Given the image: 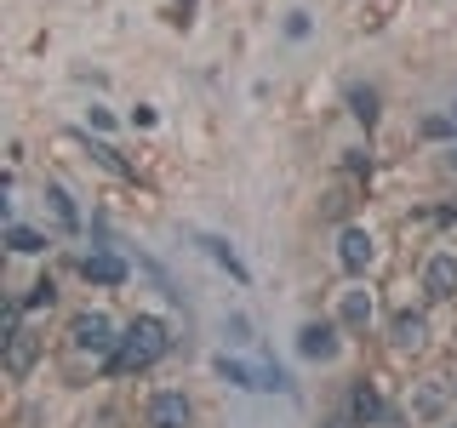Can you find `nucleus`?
Listing matches in <instances>:
<instances>
[{
  "label": "nucleus",
  "mask_w": 457,
  "mask_h": 428,
  "mask_svg": "<svg viewBox=\"0 0 457 428\" xmlns=\"http://www.w3.org/2000/svg\"><path fill=\"white\" fill-rule=\"evenodd\" d=\"M161 354H171V332L166 320H154V314H137L132 325L120 332V349L109 354V377H126V371H149Z\"/></svg>",
  "instance_id": "obj_1"
},
{
  "label": "nucleus",
  "mask_w": 457,
  "mask_h": 428,
  "mask_svg": "<svg viewBox=\"0 0 457 428\" xmlns=\"http://www.w3.org/2000/svg\"><path fill=\"white\" fill-rule=\"evenodd\" d=\"M35 349H40V342L23 332V309L12 303V309H6V371H12V377H29V366H35Z\"/></svg>",
  "instance_id": "obj_2"
},
{
  "label": "nucleus",
  "mask_w": 457,
  "mask_h": 428,
  "mask_svg": "<svg viewBox=\"0 0 457 428\" xmlns=\"http://www.w3.org/2000/svg\"><path fill=\"white\" fill-rule=\"evenodd\" d=\"M69 337H75V349H86V354H109V349H120V337H114L109 314H75Z\"/></svg>",
  "instance_id": "obj_3"
},
{
  "label": "nucleus",
  "mask_w": 457,
  "mask_h": 428,
  "mask_svg": "<svg viewBox=\"0 0 457 428\" xmlns=\"http://www.w3.org/2000/svg\"><path fill=\"white\" fill-rule=\"evenodd\" d=\"M189 423H195L189 394H178V389L149 394V428H189Z\"/></svg>",
  "instance_id": "obj_4"
},
{
  "label": "nucleus",
  "mask_w": 457,
  "mask_h": 428,
  "mask_svg": "<svg viewBox=\"0 0 457 428\" xmlns=\"http://www.w3.org/2000/svg\"><path fill=\"white\" fill-rule=\"evenodd\" d=\"M423 292L435 297V303L457 297V257H452V251H435V257L423 263Z\"/></svg>",
  "instance_id": "obj_5"
},
{
  "label": "nucleus",
  "mask_w": 457,
  "mask_h": 428,
  "mask_svg": "<svg viewBox=\"0 0 457 428\" xmlns=\"http://www.w3.org/2000/svg\"><path fill=\"white\" fill-rule=\"evenodd\" d=\"M371 251H378V246H371V235H366V228H343V235H337V263L349 268V275H366Z\"/></svg>",
  "instance_id": "obj_6"
},
{
  "label": "nucleus",
  "mask_w": 457,
  "mask_h": 428,
  "mask_svg": "<svg viewBox=\"0 0 457 428\" xmlns=\"http://www.w3.org/2000/svg\"><path fill=\"white\" fill-rule=\"evenodd\" d=\"M297 349H303V360H337V325L309 320L303 332H297Z\"/></svg>",
  "instance_id": "obj_7"
},
{
  "label": "nucleus",
  "mask_w": 457,
  "mask_h": 428,
  "mask_svg": "<svg viewBox=\"0 0 457 428\" xmlns=\"http://www.w3.org/2000/svg\"><path fill=\"white\" fill-rule=\"evenodd\" d=\"M80 275L92 285H126V263L114 251H92V257H80Z\"/></svg>",
  "instance_id": "obj_8"
},
{
  "label": "nucleus",
  "mask_w": 457,
  "mask_h": 428,
  "mask_svg": "<svg viewBox=\"0 0 457 428\" xmlns=\"http://www.w3.org/2000/svg\"><path fill=\"white\" fill-rule=\"evenodd\" d=\"M337 325H343V332H366V325H371V292H343Z\"/></svg>",
  "instance_id": "obj_9"
},
{
  "label": "nucleus",
  "mask_w": 457,
  "mask_h": 428,
  "mask_svg": "<svg viewBox=\"0 0 457 428\" xmlns=\"http://www.w3.org/2000/svg\"><path fill=\"white\" fill-rule=\"evenodd\" d=\"M349 411H354V417H361V423H389V417H395V411L383 406V394L371 389V383H361V389H354V399H349Z\"/></svg>",
  "instance_id": "obj_10"
},
{
  "label": "nucleus",
  "mask_w": 457,
  "mask_h": 428,
  "mask_svg": "<svg viewBox=\"0 0 457 428\" xmlns=\"http://www.w3.org/2000/svg\"><path fill=\"white\" fill-rule=\"evenodd\" d=\"M428 320L423 314H395V349H423Z\"/></svg>",
  "instance_id": "obj_11"
},
{
  "label": "nucleus",
  "mask_w": 457,
  "mask_h": 428,
  "mask_svg": "<svg viewBox=\"0 0 457 428\" xmlns=\"http://www.w3.org/2000/svg\"><path fill=\"white\" fill-rule=\"evenodd\" d=\"M46 200H52L57 223H63L69 235H75V228H80V211H75V200H69V189H63V183H46Z\"/></svg>",
  "instance_id": "obj_12"
},
{
  "label": "nucleus",
  "mask_w": 457,
  "mask_h": 428,
  "mask_svg": "<svg viewBox=\"0 0 457 428\" xmlns=\"http://www.w3.org/2000/svg\"><path fill=\"white\" fill-rule=\"evenodd\" d=\"M6 246L18 251V257H35V251H46V235H35L29 223H12L6 228Z\"/></svg>",
  "instance_id": "obj_13"
},
{
  "label": "nucleus",
  "mask_w": 457,
  "mask_h": 428,
  "mask_svg": "<svg viewBox=\"0 0 457 428\" xmlns=\"http://www.w3.org/2000/svg\"><path fill=\"white\" fill-rule=\"evenodd\" d=\"M349 109H354V120H378V92H371V86H354V92H349Z\"/></svg>",
  "instance_id": "obj_14"
},
{
  "label": "nucleus",
  "mask_w": 457,
  "mask_h": 428,
  "mask_svg": "<svg viewBox=\"0 0 457 428\" xmlns=\"http://www.w3.org/2000/svg\"><path fill=\"white\" fill-rule=\"evenodd\" d=\"M92 160H97V166H104V171H114V177H126V183H132V177H137V171H132V166H126V160H120V154H114V149H109V143H92Z\"/></svg>",
  "instance_id": "obj_15"
},
{
  "label": "nucleus",
  "mask_w": 457,
  "mask_h": 428,
  "mask_svg": "<svg viewBox=\"0 0 457 428\" xmlns=\"http://www.w3.org/2000/svg\"><path fill=\"white\" fill-rule=\"evenodd\" d=\"M200 246H206L212 257H218V263H223V268H228V275H235V280H246V263H240V257H235V251H228V246H223V240H212V235H206V240H200Z\"/></svg>",
  "instance_id": "obj_16"
},
{
  "label": "nucleus",
  "mask_w": 457,
  "mask_h": 428,
  "mask_svg": "<svg viewBox=\"0 0 457 428\" xmlns=\"http://www.w3.org/2000/svg\"><path fill=\"white\" fill-rule=\"evenodd\" d=\"M52 303H57V285H52V280H35L18 309H52Z\"/></svg>",
  "instance_id": "obj_17"
},
{
  "label": "nucleus",
  "mask_w": 457,
  "mask_h": 428,
  "mask_svg": "<svg viewBox=\"0 0 457 428\" xmlns=\"http://www.w3.org/2000/svg\"><path fill=\"white\" fill-rule=\"evenodd\" d=\"M223 337H228V342H252V325H246V320H240V314H235V320L223 325Z\"/></svg>",
  "instance_id": "obj_18"
},
{
  "label": "nucleus",
  "mask_w": 457,
  "mask_h": 428,
  "mask_svg": "<svg viewBox=\"0 0 457 428\" xmlns=\"http://www.w3.org/2000/svg\"><path fill=\"white\" fill-rule=\"evenodd\" d=\"M286 35H292V40L309 35V18H303V12H292V18H286Z\"/></svg>",
  "instance_id": "obj_19"
},
{
  "label": "nucleus",
  "mask_w": 457,
  "mask_h": 428,
  "mask_svg": "<svg viewBox=\"0 0 457 428\" xmlns=\"http://www.w3.org/2000/svg\"><path fill=\"white\" fill-rule=\"evenodd\" d=\"M452 160H457V149H452Z\"/></svg>",
  "instance_id": "obj_20"
}]
</instances>
